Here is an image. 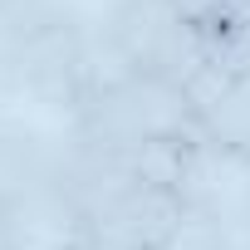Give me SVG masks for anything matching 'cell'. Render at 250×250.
Returning a JSON list of instances; mask_svg holds the SVG:
<instances>
[{
    "label": "cell",
    "instance_id": "obj_1",
    "mask_svg": "<svg viewBox=\"0 0 250 250\" xmlns=\"http://www.w3.org/2000/svg\"><path fill=\"white\" fill-rule=\"evenodd\" d=\"M0 74L44 108L74 118V108L98 83L93 25L59 0H35L30 10L0 25Z\"/></svg>",
    "mask_w": 250,
    "mask_h": 250
},
{
    "label": "cell",
    "instance_id": "obj_9",
    "mask_svg": "<svg viewBox=\"0 0 250 250\" xmlns=\"http://www.w3.org/2000/svg\"><path fill=\"white\" fill-rule=\"evenodd\" d=\"M20 245H25V235H20V221L0 211V250H20Z\"/></svg>",
    "mask_w": 250,
    "mask_h": 250
},
{
    "label": "cell",
    "instance_id": "obj_2",
    "mask_svg": "<svg viewBox=\"0 0 250 250\" xmlns=\"http://www.w3.org/2000/svg\"><path fill=\"white\" fill-rule=\"evenodd\" d=\"M69 138L103 147L196 143V103L182 83L157 74H113L88 88L69 118Z\"/></svg>",
    "mask_w": 250,
    "mask_h": 250
},
{
    "label": "cell",
    "instance_id": "obj_10",
    "mask_svg": "<svg viewBox=\"0 0 250 250\" xmlns=\"http://www.w3.org/2000/svg\"><path fill=\"white\" fill-rule=\"evenodd\" d=\"M35 5V0H0V25H5V20H15L20 10H30Z\"/></svg>",
    "mask_w": 250,
    "mask_h": 250
},
{
    "label": "cell",
    "instance_id": "obj_12",
    "mask_svg": "<svg viewBox=\"0 0 250 250\" xmlns=\"http://www.w3.org/2000/svg\"><path fill=\"white\" fill-rule=\"evenodd\" d=\"M0 83H5V74H0Z\"/></svg>",
    "mask_w": 250,
    "mask_h": 250
},
{
    "label": "cell",
    "instance_id": "obj_4",
    "mask_svg": "<svg viewBox=\"0 0 250 250\" xmlns=\"http://www.w3.org/2000/svg\"><path fill=\"white\" fill-rule=\"evenodd\" d=\"M191 196L167 187H133L98 211L69 221V250H177L191 226Z\"/></svg>",
    "mask_w": 250,
    "mask_h": 250
},
{
    "label": "cell",
    "instance_id": "obj_6",
    "mask_svg": "<svg viewBox=\"0 0 250 250\" xmlns=\"http://www.w3.org/2000/svg\"><path fill=\"white\" fill-rule=\"evenodd\" d=\"M64 143L44 138L25 123H0V211L25 221L35 211L54 216V187H59Z\"/></svg>",
    "mask_w": 250,
    "mask_h": 250
},
{
    "label": "cell",
    "instance_id": "obj_8",
    "mask_svg": "<svg viewBox=\"0 0 250 250\" xmlns=\"http://www.w3.org/2000/svg\"><path fill=\"white\" fill-rule=\"evenodd\" d=\"M172 5L182 10V20H187V25H196V30H201V25L221 20L226 10H235V0H172Z\"/></svg>",
    "mask_w": 250,
    "mask_h": 250
},
{
    "label": "cell",
    "instance_id": "obj_3",
    "mask_svg": "<svg viewBox=\"0 0 250 250\" xmlns=\"http://www.w3.org/2000/svg\"><path fill=\"white\" fill-rule=\"evenodd\" d=\"M98 49V83L113 74H157L182 88H191L201 64V35L182 20L172 0H113L103 20L93 25Z\"/></svg>",
    "mask_w": 250,
    "mask_h": 250
},
{
    "label": "cell",
    "instance_id": "obj_13",
    "mask_svg": "<svg viewBox=\"0 0 250 250\" xmlns=\"http://www.w3.org/2000/svg\"><path fill=\"white\" fill-rule=\"evenodd\" d=\"M245 240H250V235H245Z\"/></svg>",
    "mask_w": 250,
    "mask_h": 250
},
{
    "label": "cell",
    "instance_id": "obj_5",
    "mask_svg": "<svg viewBox=\"0 0 250 250\" xmlns=\"http://www.w3.org/2000/svg\"><path fill=\"white\" fill-rule=\"evenodd\" d=\"M133 187H147L138 167V147H103V143L69 138L59 162V187H54V221L69 226Z\"/></svg>",
    "mask_w": 250,
    "mask_h": 250
},
{
    "label": "cell",
    "instance_id": "obj_11",
    "mask_svg": "<svg viewBox=\"0 0 250 250\" xmlns=\"http://www.w3.org/2000/svg\"><path fill=\"white\" fill-rule=\"evenodd\" d=\"M235 5H240V10H245V15H250V0H235Z\"/></svg>",
    "mask_w": 250,
    "mask_h": 250
},
{
    "label": "cell",
    "instance_id": "obj_7",
    "mask_svg": "<svg viewBox=\"0 0 250 250\" xmlns=\"http://www.w3.org/2000/svg\"><path fill=\"white\" fill-rule=\"evenodd\" d=\"M196 147L211 162H250V74L221 83L196 103Z\"/></svg>",
    "mask_w": 250,
    "mask_h": 250
}]
</instances>
